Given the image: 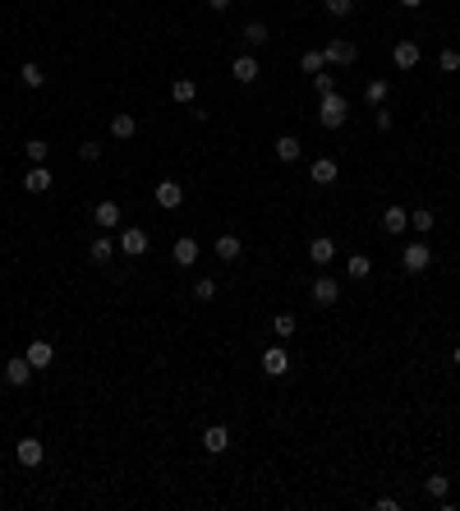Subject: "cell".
Returning <instances> with one entry per match:
<instances>
[{
    "label": "cell",
    "instance_id": "41",
    "mask_svg": "<svg viewBox=\"0 0 460 511\" xmlns=\"http://www.w3.org/2000/svg\"><path fill=\"white\" fill-rule=\"evenodd\" d=\"M401 5H405V10H419V5H424V0H401Z\"/></svg>",
    "mask_w": 460,
    "mask_h": 511
},
{
    "label": "cell",
    "instance_id": "19",
    "mask_svg": "<svg viewBox=\"0 0 460 511\" xmlns=\"http://www.w3.org/2000/svg\"><path fill=\"white\" fill-rule=\"evenodd\" d=\"M405 226H410V212L401 208V203H391V208L382 212V231H387V235H401Z\"/></svg>",
    "mask_w": 460,
    "mask_h": 511
},
{
    "label": "cell",
    "instance_id": "18",
    "mask_svg": "<svg viewBox=\"0 0 460 511\" xmlns=\"http://www.w3.org/2000/svg\"><path fill=\"white\" fill-rule=\"evenodd\" d=\"M134 134H138V120H134L129 111H120V115H110V138H120V143H129Z\"/></svg>",
    "mask_w": 460,
    "mask_h": 511
},
{
    "label": "cell",
    "instance_id": "3",
    "mask_svg": "<svg viewBox=\"0 0 460 511\" xmlns=\"http://www.w3.org/2000/svg\"><path fill=\"white\" fill-rule=\"evenodd\" d=\"M14 456H19V466H42L46 461V447H42V438H19V447H14Z\"/></svg>",
    "mask_w": 460,
    "mask_h": 511
},
{
    "label": "cell",
    "instance_id": "14",
    "mask_svg": "<svg viewBox=\"0 0 460 511\" xmlns=\"http://www.w3.org/2000/svg\"><path fill=\"white\" fill-rule=\"evenodd\" d=\"M336 175H340V166L331 157H318V161L308 166V180H313V185H336Z\"/></svg>",
    "mask_w": 460,
    "mask_h": 511
},
{
    "label": "cell",
    "instance_id": "22",
    "mask_svg": "<svg viewBox=\"0 0 460 511\" xmlns=\"http://www.w3.org/2000/svg\"><path fill=\"white\" fill-rule=\"evenodd\" d=\"M244 254L240 235H217V258H226V263H235V258Z\"/></svg>",
    "mask_w": 460,
    "mask_h": 511
},
{
    "label": "cell",
    "instance_id": "28",
    "mask_svg": "<svg viewBox=\"0 0 460 511\" xmlns=\"http://www.w3.org/2000/svg\"><path fill=\"white\" fill-rule=\"evenodd\" d=\"M88 258H92V263H110V258H115V245L101 235V240H92V245H88Z\"/></svg>",
    "mask_w": 460,
    "mask_h": 511
},
{
    "label": "cell",
    "instance_id": "5",
    "mask_svg": "<svg viewBox=\"0 0 460 511\" xmlns=\"http://www.w3.org/2000/svg\"><path fill=\"white\" fill-rule=\"evenodd\" d=\"M263 373L267 378H285V373H290V355H285L281 345H267L263 350Z\"/></svg>",
    "mask_w": 460,
    "mask_h": 511
},
{
    "label": "cell",
    "instance_id": "21",
    "mask_svg": "<svg viewBox=\"0 0 460 511\" xmlns=\"http://www.w3.org/2000/svg\"><path fill=\"white\" fill-rule=\"evenodd\" d=\"M272 147H276V157H281V161H299V152H304V143H299L295 134H281Z\"/></svg>",
    "mask_w": 460,
    "mask_h": 511
},
{
    "label": "cell",
    "instance_id": "31",
    "mask_svg": "<svg viewBox=\"0 0 460 511\" xmlns=\"http://www.w3.org/2000/svg\"><path fill=\"white\" fill-rule=\"evenodd\" d=\"M410 226H415L419 235H428V231H433V226H438V217H433V212H428V208H415V212H410Z\"/></svg>",
    "mask_w": 460,
    "mask_h": 511
},
{
    "label": "cell",
    "instance_id": "12",
    "mask_svg": "<svg viewBox=\"0 0 460 511\" xmlns=\"http://www.w3.org/2000/svg\"><path fill=\"white\" fill-rule=\"evenodd\" d=\"M180 203H185V189H180L175 180H161V185H157V208H166V212H175Z\"/></svg>",
    "mask_w": 460,
    "mask_h": 511
},
{
    "label": "cell",
    "instance_id": "2",
    "mask_svg": "<svg viewBox=\"0 0 460 511\" xmlns=\"http://www.w3.org/2000/svg\"><path fill=\"white\" fill-rule=\"evenodd\" d=\"M120 254L124 258H143L148 254V231H143V226H124L120 231Z\"/></svg>",
    "mask_w": 460,
    "mask_h": 511
},
{
    "label": "cell",
    "instance_id": "23",
    "mask_svg": "<svg viewBox=\"0 0 460 511\" xmlns=\"http://www.w3.org/2000/svg\"><path fill=\"white\" fill-rule=\"evenodd\" d=\"M244 46H249V51H258V46H267V23H244Z\"/></svg>",
    "mask_w": 460,
    "mask_h": 511
},
{
    "label": "cell",
    "instance_id": "16",
    "mask_svg": "<svg viewBox=\"0 0 460 511\" xmlns=\"http://www.w3.org/2000/svg\"><path fill=\"white\" fill-rule=\"evenodd\" d=\"M391 60H396V69H415L419 65V42H410V37H405V42H396L391 46Z\"/></svg>",
    "mask_w": 460,
    "mask_h": 511
},
{
    "label": "cell",
    "instance_id": "25",
    "mask_svg": "<svg viewBox=\"0 0 460 511\" xmlns=\"http://www.w3.org/2000/svg\"><path fill=\"white\" fill-rule=\"evenodd\" d=\"M171 97H175L180 106H194V97H198V83H194V78H175V88H171Z\"/></svg>",
    "mask_w": 460,
    "mask_h": 511
},
{
    "label": "cell",
    "instance_id": "29",
    "mask_svg": "<svg viewBox=\"0 0 460 511\" xmlns=\"http://www.w3.org/2000/svg\"><path fill=\"white\" fill-rule=\"evenodd\" d=\"M23 152H28V161H33V166H46V152H51V147H46V138H28V143H23Z\"/></svg>",
    "mask_w": 460,
    "mask_h": 511
},
{
    "label": "cell",
    "instance_id": "15",
    "mask_svg": "<svg viewBox=\"0 0 460 511\" xmlns=\"http://www.w3.org/2000/svg\"><path fill=\"white\" fill-rule=\"evenodd\" d=\"M230 447V429L226 424H212L208 433H203V452H212V456H221Z\"/></svg>",
    "mask_w": 460,
    "mask_h": 511
},
{
    "label": "cell",
    "instance_id": "7",
    "mask_svg": "<svg viewBox=\"0 0 460 511\" xmlns=\"http://www.w3.org/2000/svg\"><path fill=\"white\" fill-rule=\"evenodd\" d=\"M33 373H37V368L28 364V355H19V359H10V364H5V382H10V387H28V382H33Z\"/></svg>",
    "mask_w": 460,
    "mask_h": 511
},
{
    "label": "cell",
    "instance_id": "6",
    "mask_svg": "<svg viewBox=\"0 0 460 511\" xmlns=\"http://www.w3.org/2000/svg\"><path fill=\"white\" fill-rule=\"evenodd\" d=\"M308 295H313V304H322V309H327V304L340 300V281L336 277H318L313 286H308Z\"/></svg>",
    "mask_w": 460,
    "mask_h": 511
},
{
    "label": "cell",
    "instance_id": "30",
    "mask_svg": "<svg viewBox=\"0 0 460 511\" xmlns=\"http://www.w3.org/2000/svg\"><path fill=\"white\" fill-rule=\"evenodd\" d=\"M424 489H428V498H438V502H442V498L451 493V479H447V475H428V479H424Z\"/></svg>",
    "mask_w": 460,
    "mask_h": 511
},
{
    "label": "cell",
    "instance_id": "36",
    "mask_svg": "<svg viewBox=\"0 0 460 511\" xmlns=\"http://www.w3.org/2000/svg\"><path fill=\"white\" fill-rule=\"evenodd\" d=\"M438 69H442V74H456V69H460V51H451V46H447V51L438 56Z\"/></svg>",
    "mask_w": 460,
    "mask_h": 511
},
{
    "label": "cell",
    "instance_id": "24",
    "mask_svg": "<svg viewBox=\"0 0 460 511\" xmlns=\"http://www.w3.org/2000/svg\"><path fill=\"white\" fill-rule=\"evenodd\" d=\"M19 78H23V88H46V69L37 65V60H28V65L19 69Z\"/></svg>",
    "mask_w": 460,
    "mask_h": 511
},
{
    "label": "cell",
    "instance_id": "42",
    "mask_svg": "<svg viewBox=\"0 0 460 511\" xmlns=\"http://www.w3.org/2000/svg\"><path fill=\"white\" fill-rule=\"evenodd\" d=\"M451 364H456V368H460V345H456V350H451Z\"/></svg>",
    "mask_w": 460,
    "mask_h": 511
},
{
    "label": "cell",
    "instance_id": "4",
    "mask_svg": "<svg viewBox=\"0 0 460 511\" xmlns=\"http://www.w3.org/2000/svg\"><path fill=\"white\" fill-rule=\"evenodd\" d=\"M322 56H327V65H354V60H359V46H354V42H340V37H336V42L322 46Z\"/></svg>",
    "mask_w": 460,
    "mask_h": 511
},
{
    "label": "cell",
    "instance_id": "13",
    "mask_svg": "<svg viewBox=\"0 0 460 511\" xmlns=\"http://www.w3.org/2000/svg\"><path fill=\"white\" fill-rule=\"evenodd\" d=\"M308 263H318V267L336 263V240H327V235H318V240L308 245Z\"/></svg>",
    "mask_w": 460,
    "mask_h": 511
},
{
    "label": "cell",
    "instance_id": "34",
    "mask_svg": "<svg viewBox=\"0 0 460 511\" xmlns=\"http://www.w3.org/2000/svg\"><path fill=\"white\" fill-rule=\"evenodd\" d=\"M299 65H304V74H322V69H327V56H322V51H304Z\"/></svg>",
    "mask_w": 460,
    "mask_h": 511
},
{
    "label": "cell",
    "instance_id": "35",
    "mask_svg": "<svg viewBox=\"0 0 460 511\" xmlns=\"http://www.w3.org/2000/svg\"><path fill=\"white\" fill-rule=\"evenodd\" d=\"M313 92H318V97L336 92V74H327V69H322V74H313Z\"/></svg>",
    "mask_w": 460,
    "mask_h": 511
},
{
    "label": "cell",
    "instance_id": "43",
    "mask_svg": "<svg viewBox=\"0 0 460 511\" xmlns=\"http://www.w3.org/2000/svg\"><path fill=\"white\" fill-rule=\"evenodd\" d=\"M456 484H460V475H456Z\"/></svg>",
    "mask_w": 460,
    "mask_h": 511
},
{
    "label": "cell",
    "instance_id": "17",
    "mask_svg": "<svg viewBox=\"0 0 460 511\" xmlns=\"http://www.w3.org/2000/svg\"><path fill=\"white\" fill-rule=\"evenodd\" d=\"M171 258H175L180 267H194L198 263V240H194V235H180L175 249H171Z\"/></svg>",
    "mask_w": 460,
    "mask_h": 511
},
{
    "label": "cell",
    "instance_id": "33",
    "mask_svg": "<svg viewBox=\"0 0 460 511\" xmlns=\"http://www.w3.org/2000/svg\"><path fill=\"white\" fill-rule=\"evenodd\" d=\"M194 300H198V304L217 300V281H212V277H198V281H194Z\"/></svg>",
    "mask_w": 460,
    "mask_h": 511
},
{
    "label": "cell",
    "instance_id": "1",
    "mask_svg": "<svg viewBox=\"0 0 460 511\" xmlns=\"http://www.w3.org/2000/svg\"><path fill=\"white\" fill-rule=\"evenodd\" d=\"M345 120H350V101L340 97V92L318 97V124H322V129H340Z\"/></svg>",
    "mask_w": 460,
    "mask_h": 511
},
{
    "label": "cell",
    "instance_id": "38",
    "mask_svg": "<svg viewBox=\"0 0 460 511\" xmlns=\"http://www.w3.org/2000/svg\"><path fill=\"white\" fill-rule=\"evenodd\" d=\"M373 120H378V129H391V111H382V106H373Z\"/></svg>",
    "mask_w": 460,
    "mask_h": 511
},
{
    "label": "cell",
    "instance_id": "37",
    "mask_svg": "<svg viewBox=\"0 0 460 511\" xmlns=\"http://www.w3.org/2000/svg\"><path fill=\"white\" fill-rule=\"evenodd\" d=\"M322 5H327L331 19H345V14H354V0H322Z\"/></svg>",
    "mask_w": 460,
    "mask_h": 511
},
{
    "label": "cell",
    "instance_id": "39",
    "mask_svg": "<svg viewBox=\"0 0 460 511\" xmlns=\"http://www.w3.org/2000/svg\"><path fill=\"white\" fill-rule=\"evenodd\" d=\"M78 152H83V161H97V157H101V143H83Z\"/></svg>",
    "mask_w": 460,
    "mask_h": 511
},
{
    "label": "cell",
    "instance_id": "8",
    "mask_svg": "<svg viewBox=\"0 0 460 511\" xmlns=\"http://www.w3.org/2000/svg\"><path fill=\"white\" fill-rule=\"evenodd\" d=\"M428 263H433V249H428V245H419V240H415V245H405V254H401V267H405V272H424Z\"/></svg>",
    "mask_w": 460,
    "mask_h": 511
},
{
    "label": "cell",
    "instance_id": "10",
    "mask_svg": "<svg viewBox=\"0 0 460 511\" xmlns=\"http://www.w3.org/2000/svg\"><path fill=\"white\" fill-rule=\"evenodd\" d=\"M23 355H28V364H33V368H51L55 364V345L37 336V341H28V350H23Z\"/></svg>",
    "mask_w": 460,
    "mask_h": 511
},
{
    "label": "cell",
    "instance_id": "20",
    "mask_svg": "<svg viewBox=\"0 0 460 511\" xmlns=\"http://www.w3.org/2000/svg\"><path fill=\"white\" fill-rule=\"evenodd\" d=\"M51 185H55V180H51V171H46V166H33L28 175H23V189H28V194H46Z\"/></svg>",
    "mask_w": 460,
    "mask_h": 511
},
{
    "label": "cell",
    "instance_id": "9",
    "mask_svg": "<svg viewBox=\"0 0 460 511\" xmlns=\"http://www.w3.org/2000/svg\"><path fill=\"white\" fill-rule=\"evenodd\" d=\"M258 74H263L258 56H235V60H230V78H235V83H253Z\"/></svg>",
    "mask_w": 460,
    "mask_h": 511
},
{
    "label": "cell",
    "instance_id": "26",
    "mask_svg": "<svg viewBox=\"0 0 460 511\" xmlns=\"http://www.w3.org/2000/svg\"><path fill=\"white\" fill-rule=\"evenodd\" d=\"M345 272H350L354 281H364V277L373 272V258H368V254H350V258H345Z\"/></svg>",
    "mask_w": 460,
    "mask_h": 511
},
{
    "label": "cell",
    "instance_id": "40",
    "mask_svg": "<svg viewBox=\"0 0 460 511\" xmlns=\"http://www.w3.org/2000/svg\"><path fill=\"white\" fill-rule=\"evenodd\" d=\"M208 10H217V14H221V10H230V0H208Z\"/></svg>",
    "mask_w": 460,
    "mask_h": 511
},
{
    "label": "cell",
    "instance_id": "11",
    "mask_svg": "<svg viewBox=\"0 0 460 511\" xmlns=\"http://www.w3.org/2000/svg\"><path fill=\"white\" fill-rule=\"evenodd\" d=\"M92 222H97L101 231H115V226H120V203H115V199H101L97 208H92Z\"/></svg>",
    "mask_w": 460,
    "mask_h": 511
},
{
    "label": "cell",
    "instance_id": "27",
    "mask_svg": "<svg viewBox=\"0 0 460 511\" xmlns=\"http://www.w3.org/2000/svg\"><path fill=\"white\" fill-rule=\"evenodd\" d=\"M364 97H368V106H382V101L391 97V83H387V78H373L368 88H364Z\"/></svg>",
    "mask_w": 460,
    "mask_h": 511
},
{
    "label": "cell",
    "instance_id": "32",
    "mask_svg": "<svg viewBox=\"0 0 460 511\" xmlns=\"http://www.w3.org/2000/svg\"><path fill=\"white\" fill-rule=\"evenodd\" d=\"M272 332L281 336V341H290V336H295V313H276V318H272Z\"/></svg>",
    "mask_w": 460,
    "mask_h": 511
}]
</instances>
